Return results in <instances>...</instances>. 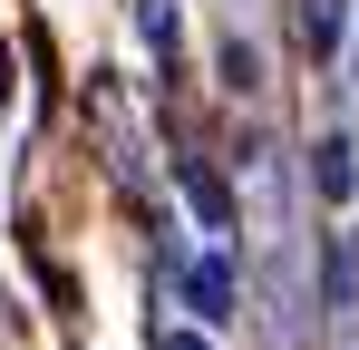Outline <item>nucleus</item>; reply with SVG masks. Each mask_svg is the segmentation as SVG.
<instances>
[{"instance_id":"1","label":"nucleus","mask_w":359,"mask_h":350,"mask_svg":"<svg viewBox=\"0 0 359 350\" xmlns=\"http://www.w3.org/2000/svg\"><path fill=\"white\" fill-rule=\"evenodd\" d=\"M184 302H194L204 321H233V263H224V253H194V263H184Z\"/></svg>"},{"instance_id":"2","label":"nucleus","mask_w":359,"mask_h":350,"mask_svg":"<svg viewBox=\"0 0 359 350\" xmlns=\"http://www.w3.org/2000/svg\"><path fill=\"white\" fill-rule=\"evenodd\" d=\"M320 195H330V205L350 195V146H320Z\"/></svg>"},{"instance_id":"3","label":"nucleus","mask_w":359,"mask_h":350,"mask_svg":"<svg viewBox=\"0 0 359 350\" xmlns=\"http://www.w3.org/2000/svg\"><path fill=\"white\" fill-rule=\"evenodd\" d=\"M301 20H311V39H320V49H330V39H340V0H311V10H301Z\"/></svg>"},{"instance_id":"4","label":"nucleus","mask_w":359,"mask_h":350,"mask_svg":"<svg viewBox=\"0 0 359 350\" xmlns=\"http://www.w3.org/2000/svg\"><path fill=\"white\" fill-rule=\"evenodd\" d=\"M156 350H204V341H194V331H165V341H156Z\"/></svg>"},{"instance_id":"5","label":"nucleus","mask_w":359,"mask_h":350,"mask_svg":"<svg viewBox=\"0 0 359 350\" xmlns=\"http://www.w3.org/2000/svg\"><path fill=\"white\" fill-rule=\"evenodd\" d=\"M0 98H10V58H0Z\"/></svg>"}]
</instances>
